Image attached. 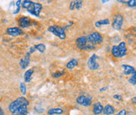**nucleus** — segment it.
<instances>
[{"mask_svg": "<svg viewBox=\"0 0 136 115\" xmlns=\"http://www.w3.org/2000/svg\"><path fill=\"white\" fill-rule=\"evenodd\" d=\"M6 33L11 36H18L21 35L22 34H24L23 30L20 28L17 27H14V28H9L6 30Z\"/></svg>", "mask_w": 136, "mask_h": 115, "instance_id": "8", "label": "nucleus"}, {"mask_svg": "<svg viewBox=\"0 0 136 115\" xmlns=\"http://www.w3.org/2000/svg\"><path fill=\"white\" fill-rule=\"evenodd\" d=\"M21 1H17V2H16V10L13 12V14H16V13H17L20 11V9H21Z\"/></svg>", "mask_w": 136, "mask_h": 115, "instance_id": "24", "label": "nucleus"}, {"mask_svg": "<svg viewBox=\"0 0 136 115\" xmlns=\"http://www.w3.org/2000/svg\"><path fill=\"white\" fill-rule=\"evenodd\" d=\"M102 112L104 113V114L105 115L113 114L114 112H115V109H114V107H113L112 106L108 104V105H106V106L103 108V111H102Z\"/></svg>", "mask_w": 136, "mask_h": 115, "instance_id": "15", "label": "nucleus"}, {"mask_svg": "<svg viewBox=\"0 0 136 115\" xmlns=\"http://www.w3.org/2000/svg\"><path fill=\"white\" fill-rule=\"evenodd\" d=\"M126 4H127L128 6H129L130 7H135L136 6V1L135 0L128 1V2H126Z\"/></svg>", "mask_w": 136, "mask_h": 115, "instance_id": "29", "label": "nucleus"}, {"mask_svg": "<svg viewBox=\"0 0 136 115\" xmlns=\"http://www.w3.org/2000/svg\"><path fill=\"white\" fill-rule=\"evenodd\" d=\"M103 42V37L99 32H93L87 36L79 37L76 40V46L81 50H93L96 46L100 45Z\"/></svg>", "mask_w": 136, "mask_h": 115, "instance_id": "1", "label": "nucleus"}, {"mask_svg": "<svg viewBox=\"0 0 136 115\" xmlns=\"http://www.w3.org/2000/svg\"><path fill=\"white\" fill-rule=\"evenodd\" d=\"M30 56H31V53L29 52V53H26V55L25 56V57H23L21 59V61H20V66H21V67L23 69H25L29 66V64L30 63Z\"/></svg>", "mask_w": 136, "mask_h": 115, "instance_id": "9", "label": "nucleus"}, {"mask_svg": "<svg viewBox=\"0 0 136 115\" xmlns=\"http://www.w3.org/2000/svg\"><path fill=\"white\" fill-rule=\"evenodd\" d=\"M118 50H119V55L120 57H124L127 55V47H126V44L124 42H122L119 44V46H117Z\"/></svg>", "mask_w": 136, "mask_h": 115, "instance_id": "11", "label": "nucleus"}, {"mask_svg": "<svg viewBox=\"0 0 136 115\" xmlns=\"http://www.w3.org/2000/svg\"><path fill=\"white\" fill-rule=\"evenodd\" d=\"M123 16L121 14H116L115 15L114 18H113V21H112V28L116 30H120L122 28V24H123Z\"/></svg>", "mask_w": 136, "mask_h": 115, "instance_id": "6", "label": "nucleus"}, {"mask_svg": "<svg viewBox=\"0 0 136 115\" xmlns=\"http://www.w3.org/2000/svg\"><path fill=\"white\" fill-rule=\"evenodd\" d=\"M77 64H78V59H72V60H70L69 62L67 63V64H66V68H68V69H72V68H74L75 67H76Z\"/></svg>", "mask_w": 136, "mask_h": 115, "instance_id": "17", "label": "nucleus"}, {"mask_svg": "<svg viewBox=\"0 0 136 115\" xmlns=\"http://www.w3.org/2000/svg\"><path fill=\"white\" fill-rule=\"evenodd\" d=\"M20 91H21V92L23 95H25V94H26L27 88H26V86H25V85L24 82H21V83H20Z\"/></svg>", "mask_w": 136, "mask_h": 115, "instance_id": "22", "label": "nucleus"}, {"mask_svg": "<svg viewBox=\"0 0 136 115\" xmlns=\"http://www.w3.org/2000/svg\"><path fill=\"white\" fill-rule=\"evenodd\" d=\"M33 73H34V70L33 69H29L28 71H26V72L25 73V75H24L25 82L26 83H29V82H31Z\"/></svg>", "mask_w": 136, "mask_h": 115, "instance_id": "14", "label": "nucleus"}, {"mask_svg": "<svg viewBox=\"0 0 136 115\" xmlns=\"http://www.w3.org/2000/svg\"><path fill=\"white\" fill-rule=\"evenodd\" d=\"M35 49V50H38L39 53H43L44 52H45V50H46V46H45V45H43V44H39V45H36V46H34Z\"/></svg>", "mask_w": 136, "mask_h": 115, "instance_id": "19", "label": "nucleus"}, {"mask_svg": "<svg viewBox=\"0 0 136 115\" xmlns=\"http://www.w3.org/2000/svg\"><path fill=\"white\" fill-rule=\"evenodd\" d=\"M32 3V1H29V0H25V1H24L23 2V3H22V7L24 8V9H28L30 6H31V4Z\"/></svg>", "mask_w": 136, "mask_h": 115, "instance_id": "23", "label": "nucleus"}, {"mask_svg": "<svg viewBox=\"0 0 136 115\" xmlns=\"http://www.w3.org/2000/svg\"><path fill=\"white\" fill-rule=\"evenodd\" d=\"M83 7V2L82 1H76L75 2V9H80Z\"/></svg>", "mask_w": 136, "mask_h": 115, "instance_id": "25", "label": "nucleus"}, {"mask_svg": "<svg viewBox=\"0 0 136 115\" xmlns=\"http://www.w3.org/2000/svg\"><path fill=\"white\" fill-rule=\"evenodd\" d=\"M109 2V1H108V0H106V1H102V2H103V3H104V2Z\"/></svg>", "mask_w": 136, "mask_h": 115, "instance_id": "34", "label": "nucleus"}, {"mask_svg": "<svg viewBox=\"0 0 136 115\" xmlns=\"http://www.w3.org/2000/svg\"><path fill=\"white\" fill-rule=\"evenodd\" d=\"M85 98H86V97H85L84 96H79L76 99V102H77L79 104L83 105V102H84Z\"/></svg>", "mask_w": 136, "mask_h": 115, "instance_id": "26", "label": "nucleus"}, {"mask_svg": "<svg viewBox=\"0 0 136 115\" xmlns=\"http://www.w3.org/2000/svg\"><path fill=\"white\" fill-rule=\"evenodd\" d=\"M129 82L130 83H132V85H135L136 84V74L135 73V74H132V77L129 79Z\"/></svg>", "mask_w": 136, "mask_h": 115, "instance_id": "28", "label": "nucleus"}, {"mask_svg": "<svg viewBox=\"0 0 136 115\" xmlns=\"http://www.w3.org/2000/svg\"><path fill=\"white\" fill-rule=\"evenodd\" d=\"M112 55L114 57H120V55H119V50H118V48L116 46H113L112 48Z\"/></svg>", "mask_w": 136, "mask_h": 115, "instance_id": "20", "label": "nucleus"}, {"mask_svg": "<svg viewBox=\"0 0 136 115\" xmlns=\"http://www.w3.org/2000/svg\"><path fill=\"white\" fill-rule=\"evenodd\" d=\"M18 24H19L20 28H29L31 25V20L28 17H20L19 20H18Z\"/></svg>", "mask_w": 136, "mask_h": 115, "instance_id": "7", "label": "nucleus"}, {"mask_svg": "<svg viewBox=\"0 0 136 115\" xmlns=\"http://www.w3.org/2000/svg\"><path fill=\"white\" fill-rule=\"evenodd\" d=\"M107 88H108V87H105V88H101V89H100V91H101V92H102V91H105V90H106Z\"/></svg>", "mask_w": 136, "mask_h": 115, "instance_id": "33", "label": "nucleus"}, {"mask_svg": "<svg viewBox=\"0 0 136 115\" xmlns=\"http://www.w3.org/2000/svg\"><path fill=\"white\" fill-rule=\"evenodd\" d=\"M122 67L124 68V73L125 75H129V74H133L135 73V69L130 66V65H126V64H123Z\"/></svg>", "mask_w": 136, "mask_h": 115, "instance_id": "13", "label": "nucleus"}, {"mask_svg": "<svg viewBox=\"0 0 136 115\" xmlns=\"http://www.w3.org/2000/svg\"><path fill=\"white\" fill-rule=\"evenodd\" d=\"M29 100L25 98V97H19L17 99H15L13 102H12L10 106H9V110L10 111V113L12 114L16 109H17L18 107H21V106H29Z\"/></svg>", "mask_w": 136, "mask_h": 115, "instance_id": "2", "label": "nucleus"}, {"mask_svg": "<svg viewBox=\"0 0 136 115\" xmlns=\"http://www.w3.org/2000/svg\"><path fill=\"white\" fill-rule=\"evenodd\" d=\"M103 108H104V107L102 106V103L99 102H97L93 107V114L95 115H99L102 114L103 111Z\"/></svg>", "mask_w": 136, "mask_h": 115, "instance_id": "12", "label": "nucleus"}, {"mask_svg": "<svg viewBox=\"0 0 136 115\" xmlns=\"http://www.w3.org/2000/svg\"><path fill=\"white\" fill-rule=\"evenodd\" d=\"M67 27L65 28H61V27H58V26H50L49 27L48 31L51 33H53L54 35L58 36V38H60L61 39H65V37H66V34H65V29Z\"/></svg>", "mask_w": 136, "mask_h": 115, "instance_id": "3", "label": "nucleus"}, {"mask_svg": "<svg viewBox=\"0 0 136 115\" xmlns=\"http://www.w3.org/2000/svg\"><path fill=\"white\" fill-rule=\"evenodd\" d=\"M75 2H76V1H72L70 2V6H69L70 10H73L75 9Z\"/></svg>", "mask_w": 136, "mask_h": 115, "instance_id": "30", "label": "nucleus"}, {"mask_svg": "<svg viewBox=\"0 0 136 115\" xmlns=\"http://www.w3.org/2000/svg\"><path fill=\"white\" fill-rule=\"evenodd\" d=\"M92 103V98L91 97H86L84 99V102L83 103V106L84 107H89Z\"/></svg>", "mask_w": 136, "mask_h": 115, "instance_id": "21", "label": "nucleus"}, {"mask_svg": "<svg viewBox=\"0 0 136 115\" xmlns=\"http://www.w3.org/2000/svg\"><path fill=\"white\" fill-rule=\"evenodd\" d=\"M64 74H65V70L61 71V72H55L54 74H53V77L54 78H58L62 77Z\"/></svg>", "mask_w": 136, "mask_h": 115, "instance_id": "27", "label": "nucleus"}, {"mask_svg": "<svg viewBox=\"0 0 136 115\" xmlns=\"http://www.w3.org/2000/svg\"><path fill=\"white\" fill-rule=\"evenodd\" d=\"M28 106H21L16 109L13 113L12 115H27L28 114Z\"/></svg>", "mask_w": 136, "mask_h": 115, "instance_id": "10", "label": "nucleus"}, {"mask_svg": "<svg viewBox=\"0 0 136 115\" xmlns=\"http://www.w3.org/2000/svg\"><path fill=\"white\" fill-rule=\"evenodd\" d=\"M110 24L109 19H105L102 21H99L97 22H95V27L96 28H101L103 25H109Z\"/></svg>", "mask_w": 136, "mask_h": 115, "instance_id": "18", "label": "nucleus"}, {"mask_svg": "<svg viewBox=\"0 0 136 115\" xmlns=\"http://www.w3.org/2000/svg\"><path fill=\"white\" fill-rule=\"evenodd\" d=\"M42 9H43V6H42V5L40 3L32 2L31 6L27 9V10L30 14L35 16V17H39L41 11H42Z\"/></svg>", "mask_w": 136, "mask_h": 115, "instance_id": "4", "label": "nucleus"}, {"mask_svg": "<svg viewBox=\"0 0 136 115\" xmlns=\"http://www.w3.org/2000/svg\"><path fill=\"white\" fill-rule=\"evenodd\" d=\"M113 99H116L117 100H121L122 99V96L120 95H118V94H116L113 96Z\"/></svg>", "mask_w": 136, "mask_h": 115, "instance_id": "32", "label": "nucleus"}, {"mask_svg": "<svg viewBox=\"0 0 136 115\" xmlns=\"http://www.w3.org/2000/svg\"><path fill=\"white\" fill-rule=\"evenodd\" d=\"M98 56L94 54L92 55L91 57L89 58L88 62H87V65L89 69L91 70H97L99 68V63H98Z\"/></svg>", "mask_w": 136, "mask_h": 115, "instance_id": "5", "label": "nucleus"}, {"mask_svg": "<svg viewBox=\"0 0 136 115\" xmlns=\"http://www.w3.org/2000/svg\"><path fill=\"white\" fill-rule=\"evenodd\" d=\"M63 113V110L61 108H53L48 111L47 114L48 115H54V114H62Z\"/></svg>", "mask_w": 136, "mask_h": 115, "instance_id": "16", "label": "nucleus"}, {"mask_svg": "<svg viewBox=\"0 0 136 115\" xmlns=\"http://www.w3.org/2000/svg\"><path fill=\"white\" fill-rule=\"evenodd\" d=\"M127 114V111L125 110V109H123V110H121L118 114H116V115H126Z\"/></svg>", "mask_w": 136, "mask_h": 115, "instance_id": "31", "label": "nucleus"}]
</instances>
